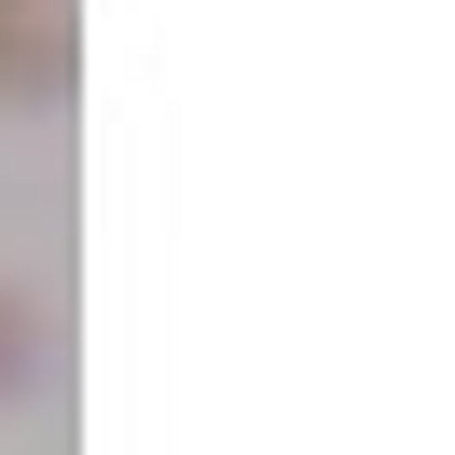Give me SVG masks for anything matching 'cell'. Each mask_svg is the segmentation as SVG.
Here are the masks:
<instances>
[{
    "label": "cell",
    "mask_w": 455,
    "mask_h": 455,
    "mask_svg": "<svg viewBox=\"0 0 455 455\" xmlns=\"http://www.w3.org/2000/svg\"><path fill=\"white\" fill-rule=\"evenodd\" d=\"M84 97V0H0V111H69Z\"/></svg>",
    "instance_id": "1"
},
{
    "label": "cell",
    "mask_w": 455,
    "mask_h": 455,
    "mask_svg": "<svg viewBox=\"0 0 455 455\" xmlns=\"http://www.w3.org/2000/svg\"><path fill=\"white\" fill-rule=\"evenodd\" d=\"M42 372H56V331H42V304H28V290L0 276V414H14V400H28Z\"/></svg>",
    "instance_id": "2"
}]
</instances>
